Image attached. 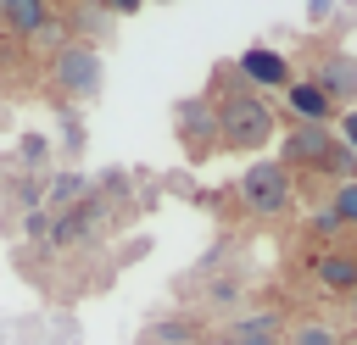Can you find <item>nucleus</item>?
Returning a JSON list of instances; mask_svg holds the SVG:
<instances>
[{"label": "nucleus", "mask_w": 357, "mask_h": 345, "mask_svg": "<svg viewBox=\"0 0 357 345\" xmlns=\"http://www.w3.org/2000/svg\"><path fill=\"white\" fill-rule=\"evenodd\" d=\"M218 139H223V150H262V145L273 139V111H268V100H257V95L223 100V111H218Z\"/></svg>", "instance_id": "obj_1"}, {"label": "nucleus", "mask_w": 357, "mask_h": 345, "mask_svg": "<svg viewBox=\"0 0 357 345\" xmlns=\"http://www.w3.org/2000/svg\"><path fill=\"white\" fill-rule=\"evenodd\" d=\"M240 195H245V206L262 211V217L284 211V206H290V167H284V161H251V167L240 172Z\"/></svg>", "instance_id": "obj_2"}, {"label": "nucleus", "mask_w": 357, "mask_h": 345, "mask_svg": "<svg viewBox=\"0 0 357 345\" xmlns=\"http://www.w3.org/2000/svg\"><path fill=\"white\" fill-rule=\"evenodd\" d=\"M56 83H61L73 100H89V95L100 89V56H95L89 45H67V50L56 56Z\"/></svg>", "instance_id": "obj_3"}, {"label": "nucleus", "mask_w": 357, "mask_h": 345, "mask_svg": "<svg viewBox=\"0 0 357 345\" xmlns=\"http://www.w3.org/2000/svg\"><path fill=\"white\" fill-rule=\"evenodd\" d=\"M312 83L324 89V100H329V106L357 100V56H324V61H318V72H312Z\"/></svg>", "instance_id": "obj_4"}, {"label": "nucleus", "mask_w": 357, "mask_h": 345, "mask_svg": "<svg viewBox=\"0 0 357 345\" xmlns=\"http://www.w3.org/2000/svg\"><path fill=\"white\" fill-rule=\"evenodd\" d=\"M240 72L251 78V83H262V89H290V61L279 56V50H245L240 56Z\"/></svg>", "instance_id": "obj_5"}, {"label": "nucleus", "mask_w": 357, "mask_h": 345, "mask_svg": "<svg viewBox=\"0 0 357 345\" xmlns=\"http://www.w3.org/2000/svg\"><path fill=\"white\" fill-rule=\"evenodd\" d=\"M45 22H50V17H45V0H0V28H11V33H22V39H33Z\"/></svg>", "instance_id": "obj_6"}, {"label": "nucleus", "mask_w": 357, "mask_h": 345, "mask_svg": "<svg viewBox=\"0 0 357 345\" xmlns=\"http://www.w3.org/2000/svg\"><path fill=\"white\" fill-rule=\"evenodd\" d=\"M318 284L335 289V295H351V289H357V256H351V250H329V256L318 262Z\"/></svg>", "instance_id": "obj_7"}, {"label": "nucleus", "mask_w": 357, "mask_h": 345, "mask_svg": "<svg viewBox=\"0 0 357 345\" xmlns=\"http://www.w3.org/2000/svg\"><path fill=\"white\" fill-rule=\"evenodd\" d=\"M284 100H290V111H296L301 122H324V117H335V106L324 100V89H318L312 78H307V83H290Z\"/></svg>", "instance_id": "obj_8"}, {"label": "nucleus", "mask_w": 357, "mask_h": 345, "mask_svg": "<svg viewBox=\"0 0 357 345\" xmlns=\"http://www.w3.org/2000/svg\"><path fill=\"white\" fill-rule=\"evenodd\" d=\"M279 339V323H273V312H257V317H240L229 334H223V345H273Z\"/></svg>", "instance_id": "obj_9"}, {"label": "nucleus", "mask_w": 357, "mask_h": 345, "mask_svg": "<svg viewBox=\"0 0 357 345\" xmlns=\"http://www.w3.org/2000/svg\"><path fill=\"white\" fill-rule=\"evenodd\" d=\"M178 128H184L190 139H201L206 128H218V111H212L206 100H184V106H178Z\"/></svg>", "instance_id": "obj_10"}, {"label": "nucleus", "mask_w": 357, "mask_h": 345, "mask_svg": "<svg viewBox=\"0 0 357 345\" xmlns=\"http://www.w3.org/2000/svg\"><path fill=\"white\" fill-rule=\"evenodd\" d=\"M329 217H335V223H351V228H357V178H340V189H335V206H329Z\"/></svg>", "instance_id": "obj_11"}, {"label": "nucleus", "mask_w": 357, "mask_h": 345, "mask_svg": "<svg viewBox=\"0 0 357 345\" xmlns=\"http://www.w3.org/2000/svg\"><path fill=\"white\" fill-rule=\"evenodd\" d=\"M190 339H195L190 323H156L151 328V345H190Z\"/></svg>", "instance_id": "obj_12"}, {"label": "nucleus", "mask_w": 357, "mask_h": 345, "mask_svg": "<svg viewBox=\"0 0 357 345\" xmlns=\"http://www.w3.org/2000/svg\"><path fill=\"white\" fill-rule=\"evenodd\" d=\"M290 345H340V334L324 328V323H301V328L290 334Z\"/></svg>", "instance_id": "obj_13"}, {"label": "nucleus", "mask_w": 357, "mask_h": 345, "mask_svg": "<svg viewBox=\"0 0 357 345\" xmlns=\"http://www.w3.org/2000/svg\"><path fill=\"white\" fill-rule=\"evenodd\" d=\"M78 189H84V178H56V189H50V195H56V200H73Z\"/></svg>", "instance_id": "obj_14"}, {"label": "nucleus", "mask_w": 357, "mask_h": 345, "mask_svg": "<svg viewBox=\"0 0 357 345\" xmlns=\"http://www.w3.org/2000/svg\"><path fill=\"white\" fill-rule=\"evenodd\" d=\"M340 139L357 150V111H346V117H340Z\"/></svg>", "instance_id": "obj_15"}, {"label": "nucleus", "mask_w": 357, "mask_h": 345, "mask_svg": "<svg viewBox=\"0 0 357 345\" xmlns=\"http://www.w3.org/2000/svg\"><path fill=\"white\" fill-rule=\"evenodd\" d=\"M145 0H106V11H117V17H128V11H139Z\"/></svg>", "instance_id": "obj_16"}, {"label": "nucleus", "mask_w": 357, "mask_h": 345, "mask_svg": "<svg viewBox=\"0 0 357 345\" xmlns=\"http://www.w3.org/2000/svg\"><path fill=\"white\" fill-rule=\"evenodd\" d=\"M329 6H335V0H307V11H312V22H324V17H329Z\"/></svg>", "instance_id": "obj_17"}, {"label": "nucleus", "mask_w": 357, "mask_h": 345, "mask_svg": "<svg viewBox=\"0 0 357 345\" xmlns=\"http://www.w3.org/2000/svg\"><path fill=\"white\" fill-rule=\"evenodd\" d=\"M351 312H357V289H351Z\"/></svg>", "instance_id": "obj_18"}, {"label": "nucleus", "mask_w": 357, "mask_h": 345, "mask_svg": "<svg viewBox=\"0 0 357 345\" xmlns=\"http://www.w3.org/2000/svg\"><path fill=\"white\" fill-rule=\"evenodd\" d=\"M351 345H357V339H351Z\"/></svg>", "instance_id": "obj_19"}]
</instances>
